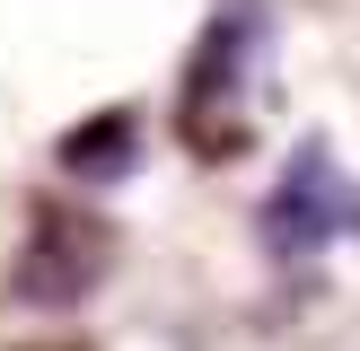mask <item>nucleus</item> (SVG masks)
Wrapping results in <instances>:
<instances>
[{"label":"nucleus","instance_id":"f257e3e1","mask_svg":"<svg viewBox=\"0 0 360 351\" xmlns=\"http://www.w3.org/2000/svg\"><path fill=\"white\" fill-rule=\"evenodd\" d=\"M255 44H264V9H255V0H238V9H220V18L202 27L185 79H176V132H185L202 158H229V150H238V132H246Z\"/></svg>","mask_w":360,"mask_h":351},{"label":"nucleus","instance_id":"f03ea898","mask_svg":"<svg viewBox=\"0 0 360 351\" xmlns=\"http://www.w3.org/2000/svg\"><path fill=\"white\" fill-rule=\"evenodd\" d=\"M105 263H115V228H105L97 211H79V202H44L35 228H27V246H18L9 290L27 298V307H79L105 281Z\"/></svg>","mask_w":360,"mask_h":351},{"label":"nucleus","instance_id":"7ed1b4c3","mask_svg":"<svg viewBox=\"0 0 360 351\" xmlns=\"http://www.w3.org/2000/svg\"><path fill=\"white\" fill-rule=\"evenodd\" d=\"M343 228H360V193L343 185L326 140H299V158L281 167V185L264 193V237L281 246V263H308L326 255Z\"/></svg>","mask_w":360,"mask_h":351},{"label":"nucleus","instance_id":"20e7f679","mask_svg":"<svg viewBox=\"0 0 360 351\" xmlns=\"http://www.w3.org/2000/svg\"><path fill=\"white\" fill-rule=\"evenodd\" d=\"M132 150H141V123H132V105H105V114H88L79 132L62 140V167L79 176V185H115V176L132 167Z\"/></svg>","mask_w":360,"mask_h":351}]
</instances>
